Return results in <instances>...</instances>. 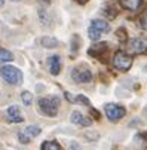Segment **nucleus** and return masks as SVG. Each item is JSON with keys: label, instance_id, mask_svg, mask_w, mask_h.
Instances as JSON below:
<instances>
[{"label": "nucleus", "instance_id": "obj_3", "mask_svg": "<svg viewBox=\"0 0 147 150\" xmlns=\"http://www.w3.org/2000/svg\"><path fill=\"white\" fill-rule=\"evenodd\" d=\"M113 66H114V69H117V70H120V71H127V70H129L131 66H132V59H131L129 55H127L125 52L119 51V52H116L114 57H113Z\"/></svg>", "mask_w": 147, "mask_h": 150}, {"label": "nucleus", "instance_id": "obj_7", "mask_svg": "<svg viewBox=\"0 0 147 150\" xmlns=\"http://www.w3.org/2000/svg\"><path fill=\"white\" fill-rule=\"evenodd\" d=\"M40 134V128L39 126H36V125H30V126H27L25 129L23 131V132H19L18 134V138H19V141L21 143H24V144H28L30 143V140L31 138H34V137H37Z\"/></svg>", "mask_w": 147, "mask_h": 150}, {"label": "nucleus", "instance_id": "obj_4", "mask_svg": "<svg viewBox=\"0 0 147 150\" xmlns=\"http://www.w3.org/2000/svg\"><path fill=\"white\" fill-rule=\"evenodd\" d=\"M71 79L77 83H88L92 79V73L89 71V69L80 66L71 70Z\"/></svg>", "mask_w": 147, "mask_h": 150}, {"label": "nucleus", "instance_id": "obj_21", "mask_svg": "<svg viewBox=\"0 0 147 150\" xmlns=\"http://www.w3.org/2000/svg\"><path fill=\"white\" fill-rule=\"evenodd\" d=\"M70 150H80V146H79L77 143H74V141H73V143L70 144Z\"/></svg>", "mask_w": 147, "mask_h": 150}, {"label": "nucleus", "instance_id": "obj_14", "mask_svg": "<svg viewBox=\"0 0 147 150\" xmlns=\"http://www.w3.org/2000/svg\"><path fill=\"white\" fill-rule=\"evenodd\" d=\"M66 98L69 100V101H71V103H82V104H86L88 107H91V103H89V100L85 97V95H73V94H70V92H66Z\"/></svg>", "mask_w": 147, "mask_h": 150}, {"label": "nucleus", "instance_id": "obj_24", "mask_svg": "<svg viewBox=\"0 0 147 150\" xmlns=\"http://www.w3.org/2000/svg\"><path fill=\"white\" fill-rule=\"evenodd\" d=\"M15 2H18V0H15Z\"/></svg>", "mask_w": 147, "mask_h": 150}, {"label": "nucleus", "instance_id": "obj_18", "mask_svg": "<svg viewBox=\"0 0 147 150\" xmlns=\"http://www.w3.org/2000/svg\"><path fill=\"white\" fill-rule=\"evenodd\" d=\"M21 100H23V103H24L25 105H30V104L33 103V95H31V92L24 91L23 94H21Z\"/></svg>", "mask_w": 147, "mask_h": 150}, {"label": "nucleus", "instance_id": "obj_9", "mask_svg": "<svg viewBox=\"0 0 147 150\" xmlns=\"http://www.w3.org/2000/svg\"><path fill=\"white\" fill-rule=\"evenodd\" d=\"M48 66H49L51 74L57 76V74L59 73V70H61V59H59V57H58V55L51 57V58L48 59Z\"/></svg>", "mask_w": 147, "mask_h": 150}, {"label": "nucleus", "instance_id": "obj_16", "mask_svg": "<svg viewBox=\"0 0 147 150\" xmlns=\"http://www.w3.org/2000/svg\"><path fill=\"white\" fill-rule=\"evenodd\" d=\"M42 150H62L57 141H45L42 144Z\"/></svg>", "mask_w": 147, "mask_h": 150}, {"label": "nucleus", "instance_id": "obj_5", "mask_svg": "<svg viewBox=\"0 0 147 150\" xmlns=\"http://www.w3.org/2000/svg\"><path fill=\"white\" fill-rule=\"evenodd\" d=\"M104 112H106V116L112 120V122H117L119 119H122L125 116V109L122 105H117V104H107L104 107Z\"/></svg>", "mask_w": 147, "mask_h": 150}, {"label": "nucleus", "instance_id": "obj_11", "mask_svg": "<svg viewBox=\"0 0 147 150\" xmlns=\"http://www.w3.org/2000/svg\"><path fill=\"white\" fill-rule=\"evenodd\" d=\"M91 27L98 30L100 33H107L110 31V25L107 24V21H102V19H94L91 23Z\"/></svg>", "mask_w": 147, "mask_h": 150}, {"label": "nucleus", "instance_id": "obj_6", "mask_svg": "<svg viewBox=\"0 0 147 150\" xmlns=\"http://www.w3.org/2000/svg\"><path fill=\"white\" fill-rule=\"evenodd\" d=\"M128 51L132 55H141L147 52V40L141 37H135L128 43Z\"/></svg>", "mask_w": 147, "mask_h": 150}, {"label": "nucleus", "instance_id": "obj_23", "mask_svg": "<svg viewBox=\"0 0 147 150\" xmlns=\"http://www.w3.org/2000/svg\"><path fill=\"white\" fill-rule=\"evenodd\" d=\"M3 3H5V2H3V0H0V6H3Z\"/></svg>", "mask_w": 147, "mask_h": 150}, {"label": "nucleus", "instance_id": "obj_22", "mask_svg": "<svg viewBox=\"0 0 147 150\" xmlns=\"http://www.w3.org/2000/svg\"><path fill=\"white\" fill-rule=\"evenodd\" d=\"M76 2H79V3H86L88 0H76Z\"/></svg>", "mask_w": 147, "mask_h": 150}, {"label": "nucleus", "instance_id": "obj_17", "mask_svg": "<svg viewBox=\"0 0 147 150\" xmlns=\"http://www.w3.org/2000/svg\"><path fill=\"white\" fill-rule=\"evenodd\" d=\"M13 59V55L6 51V49H0V62H6V61H12Z\"/></svg>", "mask_w": 147, "mask_h": 150}, {"label": "nucleus", "instance_id": "obj_19", "mask_svg": "<svg viewBox=\"0 0 147 150\" xmlns=\"http://www.w3.org/2000/svg\"><path fill=\"white\" fill-rule=\"evenodd\" d=\"M88 36H89V39H91V40H98V39L101 37V33H100L98 30H95V28L89 27V30H88Z\"/></svg>", "mask_w": 147, "mask_h": 150}, {"label": "nucleus", "instance_id": "obj_12", "mask_svg": "<svg viewBox=\"0 0 147 150\" xmlns=\"http://www.w3.org/2000/svg\"><path fill=\"white\" fill-rule=\"evenodd\" d=\"M119 2H120L122 8H125V9H128V11H137L141 6L143 0H119Z\"/></svg>", "mask_w": 147, "mask_h": 150}, {"label": "nucleus", "instance_id": "obj_1", "mask_svg": "<svg viewBox=\"0 0 147 150\" xmlns=\"http://www.w3.org/2000/svg\"><path fill=\"white\" fill-rule=\"evenodd\" d=\"M59 107V98L58 97H49V98H40L39 100V109L46 116H57Z\"/></svg>", "mask_w": 147, "mask_h": 150}, {"label": "nucleus", "instance_id": "obj_13", "mask_svg": "<svg viewBox=\"0 0 147 150\" xmlns=\"http://www.w3.org/2000/svg\"><path fill=\"white\" fill-rule=\"evenodd\" d=\"M107 51V43H97V45H94L88 52H89V55H92V57H101V54H104Z\"/></svg>", "mask_w": 147, "mask_h": 150}, {"label": "nucleus", "instance_id": "obj_10", "mask_svg": "<svg viewBox=\"0 0 147 150\" xmlns=\"http://www.w3.org/2000/svg\"><path fill=\"white\" fill-rule=\"evenodd\" d=\"M71 122L73 123H76V125H80V126H89L92 122H91V119H88V117H85L82 113H79V112H73L71 113Z\"/></svg>", "mask_w": 147, "mask_h": 150}, {"label": "nucleus", "instance_id": "obj_15", "mask_svg": "<svg viewBox=\"0 0 147 150\" xmlns=\"http://www.w3.org/2000/svg\"><path fill=\"white\" fill-rule=\"evenodd\" d=\"M40 42H42V45H43L45 48H57L58 46V40L51 37V36H45Z\"/></svg>", "mask_w": 147, "mask_h": 150}, {"label": "nucleus", "instance_id": "obj_2", "mask_svg": "<svg viewBox=\"0 0 147 150\" xmlns=\"http://www.w3.org/2000/svg\"><path fill=\"white\" fill-rule=\"evenodd\" d=\"M0 74L11 85H19L23 82V73L19 71V69L12 67V66H3L0 69Z\"/></svg>", "mask_w": 147, "mask_h": 150}, {"label": "nucleus", "instance_id": "obj_8", "mask_svg": "<svg viewBox=\"0 0 147 150\" xmlns=\"http://www.w3.org/2000/svg\"><path fill=\"white\" fill-rule=\"evenodd\" d=\"M8 119L12 123H21V122H24V116L21 115L18 105H11L9 109H8Z\"/></svg>", "mask_w": 147, "mask_h": 150}, {"label": "nucleus", "instance_id": "obj_20", "mask_svg": "<svg viewBox=\"0 0 147 150\" xmlns=\"http://www.w3.org/2000/svg\"><path fill=\"white\" fill-rule=\"evenodd\" d=\"M140 27L144 28V30H147V9L140 15Z\"/></svg>", "mask_w": 147, "mask_h": 150}]
</instances>
